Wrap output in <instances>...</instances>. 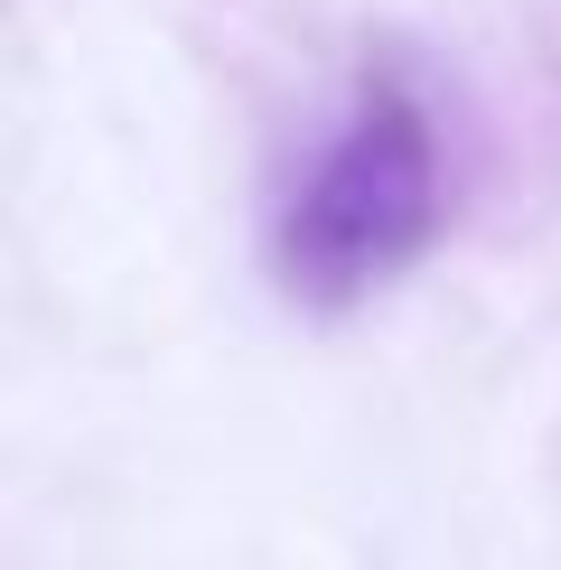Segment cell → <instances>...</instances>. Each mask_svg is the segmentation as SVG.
Returning <instances> with one entry per match:
<instances>
[{
	"label": "cell",
	"instance_id": "1",
	"mask_svg": "<svg viewBox=\"0 0 561 570\" xmlns=\"http://www.w3.org/2000/svg\"><path fill=\"white\" fill-rule=\"evenodd\" d=\"M440 206H450V178H440V131L421 94L365 76L272 225V281L299 308H356L431 253Z\"/></svg>",
	"mask_w": 561,
	"mask_h": 570
}]
</instances>
